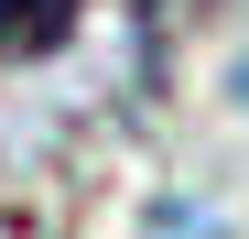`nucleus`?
Returning <instances> with one entry per match:
<instances>
[{
    "mask_svg": "<svg viewBox=\"0 0 249 239\" xmlns=\"http://www.w3.org/2000/svg\"><path fill=\"white\" fill-rule=\"evenodd\" d=\"M76 22H87V0H0V55L33 65V55H65Z\"/></svg>",
    "mask_w": 249,
    "mask_h": 239,
    "instance_id": "nucleus-1",
    "label": "nucleus"
},
{
    "mask_svg": "<svg viewBox=\"0 0 249 239\" xmlns=\"http://www.w3.org/2000/svg\"><path fill=\"white\" fill-rule=\"evenodd\" d=\"M238 98H249V65H238Z\"/></svg>",
    "mask_w": 249,
    "mask_h": 239,
    "instance_id": "nucleus-2",
    "label": "nucleus"
}]
</instances>
